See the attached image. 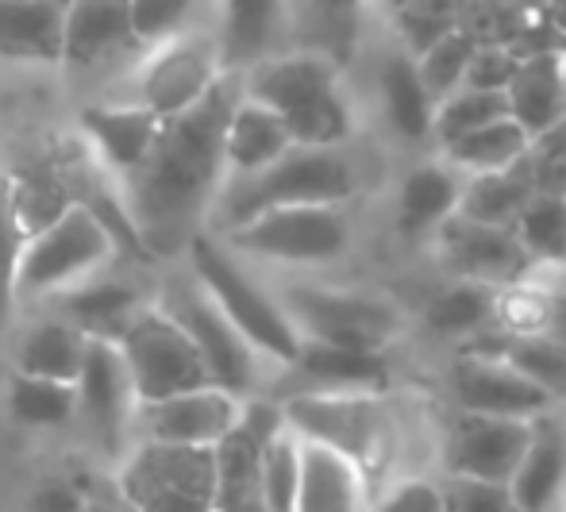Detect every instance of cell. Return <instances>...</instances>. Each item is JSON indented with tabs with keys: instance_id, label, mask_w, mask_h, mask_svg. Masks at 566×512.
Masks as SVG:
<instances>
[{
	"instance_id": "49",
	"label": "cell",
	"mask_w": 566,
	"mask_h": 512,
	"mask_svg": "<svg viewBox=\"0 0 566 512\" xmlns=\"http://www.w3.org/2000/svg\"><path fill=\"white\" fill-rule=\"evenodd\" d=\"M224 512H266V505H262V501H259V493H254V498L239 501V505H231V509H224Z\"/></svg>"
},
{
	"instance_id": "23",
	"label": "cell",
	"mask_w": 566,
	"mask_h": 512,
	"mask_svg": "<svg viewBox=\"0 0 566 512\" xmlns=\"http://www.w3.org/2000/svg\"><path fill=\"white\" fill-rule=\"evenodd\" d=\"M462 186H467V178L454 170L448 158L409 170L401 189H397V231L405 239L436 236L459 212Z\"/></svg>"
},
{
	"instance_id": "16",
	"label": "cell",
	"mask_w": 566,
	"mask_h": 512,
	"mask_svg": "<svg viewBox=\"0 0 566 512\" xmlns=\"http://www.w3.org/2000/svg\"><path fill=\"white\" fill-rule=\"evenodd\" d=\"M243 397L231 394L224 386H201L189 394L166 397L155 405H139L143 439L170 447H197L212 451L224 443V436L243 416Z\"/></svg>"
},
{
	"instance_id": "6",
	"label": "cell",
	"mask_w": 566,
	"mask_h": 512,
	"mask_svg": "<svg viewBox=\"0 0 566 512\" xmlns=\"http://www.w3.org/2000/svg\"><path fill=\"white\" fill-rule=\"evenodd\" d=\"M282 416L301 439L332 447L358 470H370L386 459L394 443L386 405L378 394H339V389H305L282 405Z\"/></svg>"
},
{
	"instance_id": "19",
	"label": "cell",
	"mask_w": 566,
	"mask_h": 512,
	"mask_svg": "<svg viewBox=\"0 0 566 512\" xmlns=\"http://www.w3.org/2000/svg\"><path fill=\"white\" fill-rule=\"evenodd\" d=\"M158 127H163V119L135 101H97V104H90V108H82V119H77L85 150H90L116 181L127 178V174L147 158Z\"/></svg>"
},
{
	"instance_id": "18",
	"label": "cell",
	"mask_w": 566,
	"mask_h": 512,
	"mask_svg": "<svg viewBox=\"0 0 566 512\" xmlns=\"http://www.w3.org/2000/svg\"><path fill=\"white\" fill-rule=\"evenodd\" d=\"M532 439V420L516 416H474L462 412L448 439V474L482 478V482H513Z\"/></svg>"
},
{
	"instance_id": "38",
	"label": "cell",
	"mask_w": 566,
	"mask_h": 512,
	"mask_svg": "<svg viewBox=\"0 0 566 512\" xmlns=\"http://www.w3.org/2000/svg\"><path fill=\"white\" fill-rule=\"evenodd\" d=\"M389 12V23L401 35V51L417 59L420 51L459 28V4L462 0H381Z\"/></svg>"
},
{
	"instance_id": "15",
	"label": "cell",
	"mask_w": 566,
	"mask_h": 512,
	"mask_svg": "<svg viewBox=\"0 0 566 512\" xmlns=\"http://www.w3.org/2000/svg\"><path fill=\"white\" fill-rule=\"evenodd\" d=\"M147 46L135 39L127 0H70L66 39H62V66L74 77L113 74Z\"/></svg>"
},
{
	"instance_id": "29",
	"label": "cell",
	"mask_w": 566,
	"mask_h": 512,
	"mask_svg": "<svg viewBox=\"0 0 566 512\" xmlns=\"http://www.w3.org/2000/svg\"><path fill=\"white\" fill-rule=\"evenodd\" d=\"M297 512H363V470L332 447L305 439Z\"/></svg>"
},
{
	"instance_id": "11",
	"label": "cell",
	"mask_w": 566,
	"mask_h": 512,
	"mask_svg": "<svg viewBox=\"0 0 566 512\" xmlns=\"http://www.w3.org/2000/svg\"><path fill=\"white\" fill-rule=\"evenodd\" d=\"M282 305L297 324L301 339L313 343L386 351V343L397 339V332H401V312L386 297H374V293L293 282L282 290Z\"/></svg>"
},
{
	"instance_id": "43",
	"label": "cell",
	"mask_w": 566,
	"mask_h": 512,
	"mask_svg": "<svg viewBox=\"0 0 566 512\" xmlns=\"http://www.w3.org/2000/svg\"><path fill=\"white\" fill-rule=\"evenodd\" d=\"M23 228L15 220L12 208V186L0 181V327L8 324L15 305V270H20V251H23Z\"/></svg>"
},
{
	"instance_id": "37",
	"label": "cell",
	"mask_w": 566,
	"mask_h": 512,
	"mask_svg": "<svg viewBox=\"0 0 566 512\" xmlns=\"http://www.w3.org/2000/svg\"><path fill=\"white\" fill-rule=\"evenodd\" d=\"M532 267H566V197L536 194L513 223Z\"/></svg>"
},
{
	"instance_id": "36",
	"label": "cell",
	"mask_w": 566,
	"mask_h": 512,
	"mask_svg": "<svg viewBox=\"0 0 566 512\" xmlns=\"http://www.w3.org/2000/svg\"><path fill=\"white\" fill-rule=\"evenodd\" d=\"M501 290L482 282H454L428 305V327L440 335H482L493 324Z\"/></svg>"
},
{
	"instance_id": "27",
	"label": "cell",
	"mask_w": 566,
	"mask_h": 512,
	"mask_svg": "<svg viewBox=\"0 0 566 512\" xmlns=\"http://www.w3.org/2000/svg\"><path fill=\"white\" fill-rule=\"evenodd\" d=\"M378 93L381 112H386L389 127L401 139L417 143L432 135L436 124V97L428 93L424 77L417 70V59L409 51H394L378 70Z\"/></svg>"
},
{
	"instance_id": "12",
	"label": "cell",
	"mask_w": 566,
	"mask_h": 512,
	"mask_svg": "<svg viewBox=\"0 0 566 512\" xmlns=\"http://www.w3.org/2000/svg\"><path fill=\"white\" fill-rule=\"evenodd\" d=\"M228 74L220 39H209L201 31L158 43L147 51V59L135 70V104L155 112L158 119H170L197 104L220 77Z\"/></svg>"
},
{
	"instance_id": "4",
	"label": "cell",
	"mask_w": 566,
	"mask_h": 512,
	"mask_svg": "<svg viewBox=\"0 0 566 512\" xmlns=\"http://www.w3.org/2000/svg\"><path fill=\"white\" fill-rule=\"evenodd\" d=\"M186 259H189V274L209 290V297L224 309V316L239 327V335L259 351V358L290 370V366L297 363L305 339H301L297 324H293L290 312H285L282 297H270V293L231 259L228 243H220L209 231L193 239Z\"/></svg>"
},
{
	"instance_id": "3",
	"label": "cell",
	"mask_w": 566,
	"mask_h": 512,
	"mask_svg": "<svg viewBox=\"0 0 566 512\" xmlns=\"http://www.w3.org/2000/svg\"><path fill=\"white\" fill-rule=\"evenodd\" d=\"M243 93L282 116L297 147H343L350 135V108L339 90V62L321 51L270 54L239 70Z\"/></svg>"
},
{
	"instance_id": "44",
	"label": "cell",
	"mask_w": 566,
	"mask_h": 512,
	"mask_svg": "<svg viewBox=\"0 0 566 512\" xmlns=\"http://www.w3.org/2000/svg\"><path fill=\"white\" fill-rule=\"evenodd\" d=\"M443 498L448 512H521L505 482H482V478H448Z\"/></svg>"
},
{
	"instance_id": "39",
	"label": "cell",
	"mask_w": 566,
	"mask_h": 512,
	"mask_svg": "<svg viewBox=\"0 0 566 512\" xmlns=\"http://www.w3.org/2000/svg\"><path fill=\"white\" fill-rule=\"evenodd\" d=\"M509 116L505 93H485V90H454L451 97H443L436 104V124H432V139L440 147H451L454 139L478 132V127L493 124V119Z\"/></svg>"
},
{
	"instance_id": "34",
	"label": "cell",
	"mask_w": 566,
	"mask_h": 512,
	"mask_svg": "<svg viewBox=\"0 0 566 512\" xmlns=\"http://www.w3.org/2000/svg\"><path fill=\"white\" fill-rule=\"evenodd\" d=\"M532 197L536 194H532L528 178H524L521 163H516L513 170L474 174V178H467L459 216H467V220H474V223H490V228H513Z\"/></svg>"
},
{
	"instance_id": "20",
	"label": "cell",
	"mask_w": 566,
	"mask_h": 512,
	"mask_svg": "<svg viewBox=\"0 0 566 512\" xmlns=\"http://www.w3.org/2000/svg\"><path fill=\"white\" fill-rule=\"evenodd\" d=\"M509 116L539 139L566 119V46L559 51H532L521 54L516 74L505 90Z\"/></svg>"
},
{
	"instance_id": "17",
	"label": "cell",
	"mask_w": 566,
	"mask_h": 512,
	"mask_svg": "<svg viewBox=\"0 0 566 512\" xmlns=\"http://www.w3.org/2000/svg\"><path fill=\"white\" fill-rule=\"evenodd\" d=\"M451 389L462 412L474 416H516V420H536L552 412L555 401L524 378L513 363L485 351H467L451 370Z\"/></svg>"
},
{
	"instance_id": "2",
	"label": "cell",
	"mask_w": 566,
	"mask_h": 512,
	"mask_svg": "<svg viewBox=\"0 0 566 512\" xmlns=\"http://www.w3.org/2000/svg\"><path fill=\"white\" fill-rule=\"evenodd\" d=\"M358 189L355 166L339 147H293L259 174H224L209 212V236H231L270 208L347 205Z\"/></svg>"
},
{
	"instance_id": "26",
	"label": "cell",
	"mask_w": 566,
	"mask_h": 512,
	"mask_svg": "<svg viewBox=\"0 0 566 512\" xmlns=\"http://www.w3.org/2000/svg\"><path fill=\"white\" fill-rule=\"evenodd\" d=\"M297 143H293L290 127L282 124V116L243 93V101L231 112L228 139H224L228 174H259L266 166H274Z\"/></svg>"
},
{
	"instance_id": "45",
	"label": "cell",
	"mask_w": 566,
	"mask_h": 512,
	"mask_svg": "<svg viewBox=\"0 0 566 512\" xmlns=\"http://www.w3.org/2000/svg\"><path fill=\"white\" fill-rule=\"evenodd\" d=\"M516 62L521 54L505 43H478L474 59H470V70H467V82L470 90H485V93H505L509 82L516 74Z\"/></svg>"
},
{
	"instance_id": "24",
	"label": "cell",
	"mask_w": 566,
	"mask_h": 512,
	"mask_svg": "<svg viewBox=\"0 0 566 512\" xmlns=\"http://www.w3.org/2000/svg\"><path fill=\"white\" fill-rule=\"evenodd\" d=\"M147 305L150 301H143V293L135 290V285L97 274V278H90V282L62 293L54 316L70 320V324H74L82 335H90V339L119 343V335L132 327V320Z\"/></svg>"
},
{
	"instance_id": "5",
	"label": "cell",
	"mask_w": 566,
	"mask_h": 512,
	"mask_svg": "<svg viewBox=\"0 0 566 512\" xmlns=\"http://www.w3.org/2000/svg\"><path fill=\"white\" fill-rule=\"evenodd\" d=\"M116 239L93 208L70 205L54 223L23 239L20 270H15V301L62 297L74 285L105 274L116 259Z\"/></svg>"
},
{
	"instance_id": "30",
	"label": "cell",
	"mask_w": 566,
	"mask_h": 512,
	"mask_svg": "<svg viewBox=\"0 0 566 512\" xmlns=\"http://www.w3.org/2000/svg\"><path fill=\"white\" fill-rule=\"evenodd\" d=\"M85 343H90V335L77 332L70 320H62V316L35 320V324L20 335V343H15V370L35 374V378H51V382H77Z\"/></svg>"
},
{
	"instance_id": "25",
	"label": "cell",
	"mask_w": 566,
	"mask_h": 512,
	"mask_svg": "<svg viewBox=\"0 0 566 512\" xmlns=\"http://www.w3.org/2000/svg\"><path fill=\"white\" fill-rule=\"evenodd\" d=\"M290 370L305 382V389H339V394H378L389 382L381 351L336 347V343L313 339H305Z\"/></svg>"
},
{
	"instance_id": "9",
	"label": "cell",
	"mask_w": 566,
	"mask_h": 512,
	"mask_svg": "<svg viewBox=\"0 0 566 512\" xmlns=\"http://www.w3.org/2000/svg\"><path fill=\"white\" fill-rule=\"evenodd\" d=\"M158 309L170 312L181 332L193 339L197 355L209 366L212 386H224L231 394L243 397L259 382V363H262L259 351L239 335V327L231 324L224 309L209 297V290L189 270L166 278L163 293H158Z\"/></svg>"
},
{
	"instance_id": "40",
	"label": "cell",
	"mask_w": 566,
	"mask_h": 512,
	"mask_svg": "<svg viewBox=\"0 0 566 512\" xmlns=\"http://www.w3.org/2000/svg\"><path fill=\"white\" fill-rule=\"evenodd\" d=\"M474 51H478V39L470 35L467 28H451L448 35L436 39L428 51L417 54V70H420V77H424L428 93L436 97V104L443 97H451L454 90H462Z\"/></svg>"
},
{
	"instance_id": "47",
	"label": "cell",
	"mask_w": 566,
	"mask_h": 512,
	"mask_svg": "<svg viewBox=\"0 0 566 512\" xmlns=\"http://www.w3.org/2000/svg\"><path fill=\"white\" fill-rule=\"evenodd\" d=\"M31 512H82V498L66 485H46V490L35 493Z\"/></svg>"
},
{
	"instance_id": "33",
	"label": "cell",
	"mask_w": 566,
	"mask_h": 512,
	"mask_svg": "<svg viewBox=\"0 0 566 512\" xmlns=\"http://www.w3.org/2000/svg\"><path fill=\"white\" fill-rule=\"evenodd\" d=\"M4 405H8V416H12L20 428H31V431H59L77 420L74 382H51V378L12 370Z\"/></svg>"
},
{
	"instance_id": "50",
	"label": "cell",
	"mask_w": 566,
	"mask_h": 512,
	"mask_svg": "<svg viewBox=\"0 0 566 512\" xmlns=\"http://www.w3.org/2000/svg\"><path fill=\"white\" fill-rule=\"evenodd\" d=\"M559 512H566V493H563V505H559Z\"/></svg>"
},
{
	"instance_id": "46",
	"label": "cell",
	"mask_w": 566,
	"mask_h": 512,
	"mask_svg": "<svg viewBox=\"0 0 566 512\" xmlns=\"http://www.w3.org/2000/svg\"><path fill=\"white\" fill-rule=\"evenodd\" d=\"M374 512H448V498H443V485H432L424 478H405L381 493Z\"/></svg>"
},
{
	"instance_id": "21",
	"label": "cell",
	"mask_w": 566,
	"mask_h": 512,
	"mask_svg": "<svg viewBox=\"0 0 566 512\" xmlns=\"http://www.w3.org/2000/svg\"><path fill=\"white\" fill-rule=\"evenodd\" d=\"M70 0H0V62L62 66Z\"/></svg>"
},
{
	"instance_id": "1",
	"label": "cell",
	"mask_w": 566,
	"mask_h": 512,
	"mask_svg": "<svg viewBox=\"0 0 566 512\" xmlns=\"http://www.w3.org/2000/svg\"><path fill=\"white\" fill-rule=\"evenodd\" d=\"M239 101L243 74L228 70L201 101L163 119L147 158L119 178V197L150 259L186 254L209 231L212 201L228 174V124Z\"/></svg>"
},
{
	"instance_id": "22",
	"label": "cell",
	"mask_w": 566,
	"mask_h": 512,
	"mask_svg": "<svg viewBox=\"0 0 566 512\" xmlns=\"http://www.w3.org/2000/svg\"><path fill=\"white\" fill-rule=\"evenodd\" d=\"M509 490H513L521 512H559L566 493V428L552 412L532 420L528 451H524Z\"/></svg>"
},
{
	"instance_id": "32",
	"label": "cell",
	"mask_w": 566,
	"mask_h": 512,
	"mask_svg": "<svg viewBox=\"0 0 566 512\" xmlns=\"http://www.w3.org/2000/svg\"><path fill=\"white\" fill-rule=\"evenodd\" d=\"M532 147V135L516 124L513 116H501L493 124L478 127V132L454 139L451 147H443V158L462 174V178H474V174H501L513 170Z\"/></svg>"
},
{
	"instance_id": "28",
	"label": "cell",
	"mask_w": 566,
	"mask_h": 512,
	"mask_svg": "<svg viewBox=\"0 0 566 512\" xmlns=\"http://www.w3.org/2000/svg\"><path fill=\"white\" fill-rule=\"evenodd\" d=\"M285 0H224L220 8V54L228 70H247L274 54Z\"/></svg>"
},
{
	"instance_id": "10",
	"label": "cell",
	"mask_w": 566,
	"mask_h": 512,
	"mask_svg": "<svg viewBox=\"0 0 566 512\" xmlns=\"http://www.w3.org/2000/svg\"><path fill=\"white\" fill-rule=\"evenodd\" d=\"M119 351H124L139 405H155L166 397L189 394V389L212 386L209 366L197 355L193 339L181 332L170 312L158 309V301H150L132 320V327L119 335Z\"/></svg>"
},
{
	"instance_id": "42",
	"label": "cell",
	"mask_w": 566,
	"mask_h": 512,
	"mask_svg": "<svg viewBox=\"0 0 566 512\" xmlns=\"http://www.w3.org/2000/svg\"><path fill=\"white\" fill-rule=\"evenodd\" d=\"M308 4H313V28L316 39H321L316 51L328 54L332 62H339L343 54H350L366 0H308Z\"/></svg>"
},
{
	"instance_id": "8",
	"label": "cell",
	"mask_w": 566,
	"mask_h": 512,
	"mask_svg": "<svg viewBox=\"0 0 566 512\" xmlns=\"http://www.w3.org/2000/svg\"><path fill=\"white\" fill-rule=\"evenodd\" d=\"M228 251L251 254L282 267H321L336 262L350 247V223L336 205H290L270 208L251 223L224 236Z\"/></svg>"
},
{
	"instance_id": "48",
	"label": "cell",
	"mask_w": 566,
	"mask_h": 512,
	"mask_svg": "<svg viewBox=\"0 0 566 512\" xmlns=\"http://www.w3.org/2000/svg\"><path fill=\"white\" fill-rule=\"evenodd\" d=\"M544 20H547V28L566 43V0H544Z\"/></svg>"
},
{
	"instance_id": "13",
	"label": "cell",
	"mask_w": 566,
	"mask_h": 512,
	"mask_svg": "<svg viewBox=\"0 0 566 512\" xmlns=\"http://www.w3.org/2000/svg\"><path fill=\"white\" fill-rule=\"evenodd\" d=\"M77 389V420L85 424L93 439L108 451H119L132 416H139V397H135L132 374H127L124 351L113 339L85 343L82 374L74 382Z\"/></svg>"
},
{
	"instance_id": "31",
	"label": "cell",
	"mask_w": 566,
	"mask_h": 512,
	"mask_svg": "<svg viewBox=\"0 0 566 512\" xmlns=\"http://www.w3.org/2000/svg\"><path fill=\"white\" fill-rule=\"evenodd\" d=\"M467 351H485V355H497L505 363H513L524 378H532L555 405L566 401V343L544 332H501L485 335Z\"/></svg>"
},
{
	"instance_id": "41",
	"label": "cell",
	"mask_w": 566,
	"mask_h": 512,
	"mask_svg": "<svg viewBox=\"0 0 566 512\" xmlns=\"http://www.w3.org/2000/svg\"><path fill=\"white\" fill-rule=\"evenodd\" d=\"M197 8H201V0H127L132 31L147 51L158 43H170V39L186 35Z\"/></svg>"
},
{
	"instance_id": "14",
	"label": "cell",
	"mask_w": 566,
	"mask_h": 512,
	"mask_svg": "<svg viewBox=\"0 0 566 512\" xmlns=\"http://www.w3.org/2000/svg\"><path fill=\"white\" fill-rule=\"evenodd\" d=\"M436 243H440V259L462 282L513 290V285L528 282V274L536 270L513 228H490V223H474L459 212L436 231Z\"/></svg>"
},
{
	"instance_id": "35",
	"label": "cell",
	"mask_w": 566,
	"mask_h": 512,
	"mask_svg": "<svg viewBox=\"0 0 566 512\" xmlns=\"http://www.w3.org/2000/svg\"><path fill=\"white\" fill-rule=\"evenodd\" d=\"M301 462H305V439L285 424L266 443L259 467V501L266 505V512H297Z\"/></svg>"
},
{
	"instance_id": "7",
	"label": "cell",
	"mask_w": 566,
	"mask_h": 512,
	"mask_svg": "<svg viewBox=\"0 0 566 512\" xmlns=\"http://www.w3.org/2000/svg\"><path fill=\"white\" fill-rule=\"evenodd\" d=\"M135 512H217V454L143 439L119 470Z\"/></svg>"
}]
</instances>
